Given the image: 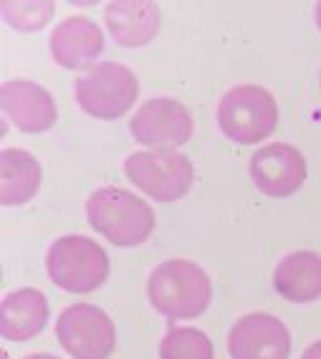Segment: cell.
Here are the masks:
<instances>
[{"label":"cell","instance_id":"8fae6325","mask_svg":"<svg viewBox=\"0 0 321 359\" xmlns=\"http://www.w3.org/2000/svg\"><path fill=\"white\" fill-rule=\"evenodd\" d=\"M3 114L26 135H41L56 124L58 109L48 89L28 79H11L0 89Z\"/></svg>","mask_w":321,"mask_h":359},{"label":"cell","instance_id":"5bb4252c","mask_svg":"<svg viewBox=\"0 0 321 359\" xmlns=\"http://www.w3.org/2000/svg\"><path fill=\"white\" fill-rule=\"evenodd\" d=\"M51 309L43 291L18 289L3 296L0 304V334L8 341H26L41 334L48 324Z\"/></svg>","mask_w":321,"mask_h":359},{"label":"cell","instance_id":"6da1fadb","mask_svg":"<svg viewBox=\"0 0 321 359\" xmlns=\"http://www.w3.org/2000/svg\"><path fill=\"white\" fill-rule=\"evenodd\" d=\"M147 299L154 311L168 319H195L210 306L212 283L198 263L172 258L149 273Z\"/></svg>","mask_w":321,"mask_h":359},{"label":"cell","instance_id":"e0dca14e","mask_svg":"<svg viewBox=\"0 0 321 359\" xmlns=\"http://www.w3.org/2000/svg\"><path fill=\"white\" fill-rule=\"evenodd\" d=\"M160 359H215L205 332L195 327H172L160 341Z\"/></svg>","mask_w":321,"mask_h":359},{"label":"cell","instance_id":"9a60e30c","mask_svg":"<svg viewBox=\"0 0 321 359\" xmlns=\"http://www.w3.org/2000/svg\"><path fill=\"white\" fill-rule=\"evenodd\" d=\"M273 289L294 304L316 302L321 296V256L314 250H294L273 271Z\"/></svg>","mask_w":321,"mask_h":359},{"label":"cell","instance_id":"9c48e42d","mask_svg":"<svg viewBox=\"0 0 321 359\" xmlns=\"http://www.w3.org/2000/svg\"><path fill=\"white\" fill-rule=\"evenodd\" d=\"M251 177L268 198H291L306 182V160L294 144L271 142L251 157Z\"/></svg>","mask_w":321,"mask_h":359},{"label":"cell","instance_id":"ba28073f","mask_svg":"<svg viewBox=\"0 0 321 359\" xmlns=\"http://www.w3.org/2000/svg\"><path fill=\"white\" fill-rule=\"evenodd\" d=\"M129 132L139 144L152 149H175L193 140V114L177 99H149L137 109L129 122Z\"/></svg>","mask_w":321,"mask_h":359},{"label":"cell","instance_id":"7c38bea8","mask_svg":"<svg viewBox=\"0 0 321 359\" xmlns=\"http://www.w3.org/2000/svg\"><path fill=\"white\" fill-rule=\"evenodd\" d=\"M51 56L61 69L76 71L86 69L102 56L104 33L102 28L86 15H69L56 26L48 41Z\"/></svg>","mask_w":321,"mask_h":359},{"label":"cell","instance_id":"3957f363","mask_svg":"<svg viewBox=\"0 0 321 359\" xmlns=\"http://www.w3.org/2000/svg\"><path fill=\"white\" fill-rule=\"evenodd\" d=\"M109 256L89 236H64L53 241L46 256V271L58 289L91 294L109 278Z\"/></svg>","mask_w":321,"mask_h":359},{"label":"cell","instance_id":"7402d4cb","mask_svg":"<svg viewBox=\"0 0 321 359\" xmlns=\"http://www.w3.org/2000/svg\"><path fill=\"white\" fill-rule=\"evenodd\" d=\"M3 359H8V352H3Z\"/></svg>","mask_w":321,"mask_h":359},{"label":"cell","instance_id":"4fadbf2b","mask_svg":"<svg viewBox=\"0 0 321 359\" xmlns=\"http://www.w3.org/2000/svg\"><path fill=\"white\" fill-rule=\"evenodd\" d=\"M160 6L152 0H114L104 8L109 36L124 48H142L160 31Z\"/></svg>","mask_w":321,"mask_h":359},{"label":"cell","instance_id":"44dd1931","mask_svg":"<svg viewBox=\"0 0 321 359\" xmlns=\"http://www.w3.org/2000/svg\"><path fill=\"white\" fill-rule=\"evenodd\" d=\"M314 15H316V26H319V31H321V3H316Z\"/></svg>","mask_w":321,"mask_h":359},{"label":"cell","instance_id":"ac0fdd59","mask_svg":"<svg viewBox=\"0 0 321 359\" xmlns=\"http://www.w3.org/2000/svg\"><path fill=\"white\" fill-rule=\"evenodd\" d=\"M0 11H3L8 26H13L15 31L31 33L41 31L53 18L56 3L53 0H3Z\"/></svg>","mask_w":321,"mask_h":359},{"label":"cell","instance_id":"5b68a950","mask_svg":"<svg viewBox=\"0 0 321 359\" xmlns=\"http://www.w3.org/2000/svg\"><path fill=\"white\" fill-rule=\"evenodd\" d=\"M74 97L89 116L119 119L135 107L139 97V81L129 66L102 61L74 81Z\"/></svg>","mask_w":321,"mask_h":359},{"label":"cell","instance_id":"2e32d148","mask_svg":"<svg viewBox=\"0 0 321 359\" xmlns=\"http://www.w3.org/2000/svg\"><path fill=\"white\" fill-rule=\"evenodd\" d=\"M43 170L31 152L6 147L0 152V203L6 208L26 205L41 190Z\"/></svg>","mask_w":321,"mask_h":359},{"label":"cell","instance_id":"52a82bcc","mask_svg":"<svg viewBox=\"0 0 321 359\" xmlns=\"http://www.w3.org/2000/svg\"><path fill=\"white\" fill-rule=\"evenodd\" d=\"M56 339L74 359H109L116 346V327L104 309L71 304L56 321Z\"/></svg>","mask_w":321,"mask_h":359},{"label":"cell","instance_id":"ffe728a7","mask_svg":"<svg viewBox=\"0 0 321 359\" xmlns=\"http://www.w3.org/2000/svg\"><path fill=\"white\" fill-rule=\"evenodd\" d=\"M26 359H58L56 354H48V352H39V354H28Z\"/></svg>","mask_w":321,"mask_h":359},{"label":"cell","instance_id":"d6986e66","mask_svg":"<svg viewBox=\"0 0 321 359\" xmlns=\"http://www.w3.org/2000/svg\"><path fill=\"white\" fill-rule=\"evenodd\" d=\"M301 359H321V341H314V344L308 346Z\"/></svg>","mask_w":321,"mask_h":359},{"label":"cell","instance_id":"30bf717a","mask_svg":"<svg viewBox=\"0 0 321 359\" xmlns=\"http://www.w3.org/2000/svg\"><path fill=\"white\" fill-rule=\"evenodd\" d=\"M228 352L233 359H289L291 334L278 316L245 314L228 334Z\"/></svg>","mask_w":321,"mask_h":359},{"label":"cell","instance_id":"277c9868","mask_svg":"<svg viewBox=\"0 0 321 359\" xmlns=\"http://www.w3.org/2000/svg\"><path fill=\"white\" fill-rule=\"evenodd\" d=\"M278 124V104L268 89L256 83L233 86L218 104V127L238 144L268 140Z\"/></svg>","mask_w":321,"mask_h":359},{"label":"cell","instance_id":"7a4b0ae2","mask_svg":"<svg viewBox=\"0 0 321 359\" xmlns=\"http://www.w3.org/2000/svg\"><path fill=\"white\" fill-rule=\"evenodd\" d=\"M86 218L99 236L119 248L142 245L157 225L152 208L124 187H99L86 200Z\"/></svg>","mask_w":321,"mask_h":359},{"label":"cell","instance_id":"8992f818","mask_svg":"<svg viewBox=\"0 0 321 359\" xmlns=\"http://www.w3.org/2000/svg\"><path fill=\"white\" fill-rule=\"evenodd\" d=\"M129 182H135L142 193L160 203H172L190 193L195 180V167L190 157L177 149H149L129 154L124 162Z\"/></svg>","mask_w":321,"mask_h":359}]
</instances>
